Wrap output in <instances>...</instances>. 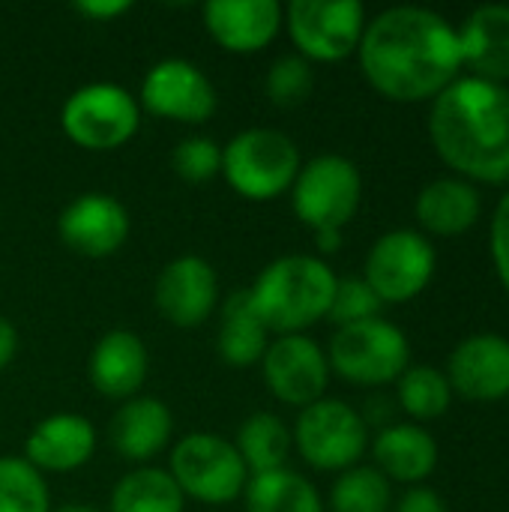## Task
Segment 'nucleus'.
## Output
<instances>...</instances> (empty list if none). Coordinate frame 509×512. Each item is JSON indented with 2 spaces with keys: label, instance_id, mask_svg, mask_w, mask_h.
Returning <instances> with one entry per match:
<instances>
[{
  "label": "nucleus",
  "instance_id": "obj_1",
  "mask_svg": "<svg viewBox=\"0 0 509 512\" xmlns=\"http://www.w3.org/2000/svg\"><path fill=\"white\" fill-rule=\"evenodd\" d=\"M357 57L366 81L393 102L435 99L465 66L459 27L423 6H390L366 21Z\"/></svg>",
  "mask_w": 509,
  "mask_h": 512
},
{
  "label": "nucleus",
  "instance_id": "obj_2",
  "mask_svg": "<svg viewBox=\"0 0 509 512\" xmlns=\"http://www.w3.org/2000/svg\"><path fill=\"white\" fill-rule=\"evenodd\" d=\"M429 135L462 180L509 183V87L477 75L456 78L432 99Z\"/></svg>",
  "mask_w": 509,
  "mask_h": 512
},
{
  "label": "nucleus",
  "instance_id": "obj_3",
  "mask_svg": "<svg viewBox=\"0 0 509 512\" xmlns=\"http://www.w3.org/2000/svg\"><path fill=\"white\" fill-rule=\"evenodd\" d=\"M339 276L318 255H282L270 261L246 288L270 336L306 333L327 318Z\"/></svg>",
  "mask_w": 509,
  "mask_h": 512
},
{
  "label": "nucleus",
  "instance_id": "obj_4",
  "mask_svg": "<svg viewBox=\"0 0 509 512\" xmlns=\"http://www.w3.org/2000/svg\"><path fill=\"white\" fill-rule=\"evenodd\" d=\"M303 159L291 135L267 126L237 132L222 144V177L243 201H276L291 192Z\"/></svg>",
  "mask_w": 509,
  "mask_h": 512
},
{
  "label": "nucleus",
  "instance_id": "obj_5",
  "mask_svg": "<svg viewBox=\"0 0 509 512\" xmlns=\"http://www.w3.org/2000/svg\"><path fill=\"white\" fill-rule=\"evenodd\" d=\"M60 129L81 150H120L141 129L138 96L114 81H90L66 96L60 108Z\"/></svg>",
  "mask_w": 509,
  "mask_h": 512
},
{
  "label": "nucleus",
  "instance_id": "obj_6",
  "mask_svg": "<svg viewBox=\"0 0 509 512\" xmlns=\"http://www.w3.org/2000/svg\"><path fill=\"white\" fill-rule=\"evenodd\" d=\"M330 372L357 387H384L399 381L411 366V342L405 330L387 318L336 327L327 348Z\"/></svg>",
  "mask_w": 509,
  "mask_h": 512
},
{
  "label": "nucleus",
  "instance_id": "obj_7",
  "mask_svg": "<svg viewBox=\"0 0 509 512\" xmlns=\"http://www.w3.org/2000/svg\"><path fill=\"white\" fill-rule=\"evenodd\" d=\"M168 459V474L180 486L183 498L207 507H228L243 498L249 471L228 438L213 432H189L171 447Z\"/></svg>",
  "mask_w": 509,
  "mask_h": 512
},
{
  "label": "nucleus",
  "instance_id": "obj_8",
  "mask_svg": "<svg viewBox=\"0 0 509 512\" xmlns=\"http://www.w3.org/2000/svg\"><path fill=\"white\" fill-rule=\"evenodd\" d=\"M363 174L339 153H321L300 165L291 186L294 216L315 231H342L360 210Z\"/></svg>",
  "mask_w": 509,
  "mask_h": 512
},
{
  "label": "nucleus",
  "instance_id": "obj_9",
  "mask_svg": "<svg viewBox=\"0 0 509 512\" xmlns=\"http://www.w3.org/2000/svg\"><path fill=\"white\" fill-rule=\"evenodd\" d=\"M291 438L309 468L333 474L357 468L369 450V426L363 414L348 402L327 396L297 414Z\"/></svg>",
  "mask_w": 509,
  "mask_h": 512
},
{
  "label": "nucleus",
  "instance_id": "obj_10",
  "mask_svg": "<svg viewBox=\"0 0 509 512\" xmlns=\"http://www.w3.org/2000/svg\"><path fill=\"white\" fill-rule=\"evenodd\" d=\"M366 21L360 0H291L282 15L294 54L309 63H336L357 54Z\"/></svg>",
  "mask_w": 509,
  "mask_h": 512
},
{
  "label": "nucleus",
  "instance_id": "obj_11",
  "mask_svg": "<svg viewBox=\"0 0 509 512\" xmlns=\"http://www.w3.org/2000/svg\"><path fill=\"white\" fill-rule=\"evenodd\" d=\"M435 246L414 228H396L381 234L363 264V279L375 297L387 303H408L420 297L435 276Z\"/></svg>",
  "mask_w": 509,
  "mask_h": 512
},
{
  "label": "nucleus",
  "instance_id": "obj_12",
  "mask_svg": "<svg viewBox=\"0 0 509 512\" xmlns=\"http://www.w3.org/2000/svg\"><path fill=\"white\" fill-rule=\"evenodd\" d=\"M138 105L153 117L201 126L216 114L219 93L198 63L183 57H165L147 69L138 90Z\"/></svg>",
  "mask_w": 509,
  "mask_h": 512
},
{
  "label": "nucleus",
  "instance_id": "obj_13",
  "mask_svg": "<svg viewBox=\"0 0 509 512\" xmlns=\"http://www.w3.org/2000/svg\"><path fill=\"white\" fill-rule=\"evenodd\" d=\"M258 366L273 399L300 411L324 399L333 375L327 351L306 333L273 336Z\"/></svg>",
  "mask_w": 509,
  "mask_h": 512
},
{
  "label": "nucleus",
  "instance_id": "obj_14",
  "mask_svg": "<svg viewBox=\"0 0 509 512\" xmlns=\"http://www.w3.org/2000/svg\"><path fill=\"white\" fill-rule=\"evenodd\" d=\"M153 300L168 324L180 330L201 327L219 306V276L207 258L177 255L159 270Z\"/></svg>",
  "mask_w": 509,
  "mask_h": 512
},
{
  "label": "nucleus",
  "instance_id": "obj_15",
  "mask_svg": "<svg viewBox=\"0 0 509 512\" xmlns=\"http://www.w3.org/2000/svg\"><path fill=\"white\" fill-rule=\"evenodd\" d=\"M129 210L108 192H84L57 216V237L84 258H108L129 240Z\"/></svg>",
  "mask_w": 509,
  "mask_h": 512
},
{
  "label": "nucleus",
  "instance_id": "obj_16",
  "mask_svg": "<svg viewBox=\"0 0 509 512\" xmlns=\"http://www.w3.org/2000/svg\"><path fill=\"white\" fill-rule=\"evenodd\" d=\"M279 0H210L201 9L204 30L228 54H258L282 30Z\"/></svg>",
  "mask_w": 509,
  "mask_h": 512
},
{
  "label": "nucleus",
  "instance_id": "obj_17",
  "mask_svg": "<svg viewBox=\"0 0 509 512\" xmlns=\"http://www.w3.org/2000/svg\"><path fill=\"white\" fill-rule=\"evenodd\" d=\"M453 393L474 402H498L509 396V339L498 333H474L462 339L447 360Z\"/></svg>",
  "mask_w": 509,
  "mask_h": 512
},
{
  "label": "nucleus",
  "instance_id": "obj_18",
  "mask_svg": "<svg viewBox=\"0 0 509 512\" xmlns=\"http://www.w3.org/2000/svg\"><path fill=\"white\" fill-rule=\"evenodd\" d=\"M150 375V354L138 333L114 327L102 333L87 360V378L93 390L111 402H129L141 396Z\"/></svg>",
  "mask_w": 509,
  "mask_h": 512
},
{
  "label": "nucleus",
  "instance_id": "obj_19",
  "mask_svg": "<svg viewBox=\"0 0 509 512\" xmlns=\"http://www.w3.org/2000/svg\"><path fill=\"white\" fill-rule=\"evenodd\" d=\"M96 453V426L81 414H51L39 420L24 441V462L45 474H72Z\"/></svg>",
  "mask_w": 509,
  "mask_h": 512
},
{
  "label": "nucleus",
  "instance_id": "obj_20",
  "mask_svg": "<svg viewBox=\"0 0 509 512\" xmlns=\"http://www.w3.org/2000/svg\"><path fill=\"white\" fill-rule=\"evenodd\" d=\"M171 435H174V414L156 396H135L129 402H120L108 426L114 453L135 465H147L150 459L165 453Z\"/></svg>",
  "mask_w": 509,
  "mask_h": 512
},
{
  "label": "nucleus",
  "instance_id": "obj_21",
  "mask_svg": "<svg viewBox=\"0 0 509 512\" xmlns=\"http://www.w3.org/2000/svg\"><path fill=\"white\" fill-rule=\"evenodd\" d=\"M372 456L390 483L420 486L438 465V441L417 423H390L378 429Z\"/></svg>",
  "mask_w": 509,
  "mask_h": 512
},
{
  "label": "nucleus",
  "instance_id": "obj_22",
  "mask_svg": "<svg viewBox=\"0 0 509 512\" xmlns=\"http://www.w3.org/2000/svg\"><path fill=\"white\" fill-rule=\"evenodd\" d=\"M465 66L474 69L477 78L486 81H509V6L489 3L477 6L465 24L459 27Z\"/></svg>",
  "mask_w": 509,
  "mask_h": 512
},
{
  "label": "nucleus",
  "instance_id": "obj_23",
  "mask_svg": "<svg viewBox=\"0 0 509 512\" xmlns=\"http://www.w3.org/2000/svg\"><path fill=\"white\" fill-rule=\"evenodd\" d=\"M483 213V198L471 180L462 177H438L426 183L414 201V216L423 225V231L438 237H456L465 234L471 225H477Z\"/></svg>",
  "mask_w": 509,
  "mask_h": 512
},
{
  "label": "nucleus",
  "instance_id": "obj_24",
  "mask_svg": "<svg viewBox=\"0 0 509 512\" xmlns=\"http://www.w3.org/2000/svg\"><path fill=\"white\" fill-rule=\"evenodd\" d=\"M267 345H270V333L258 318L249 291L243 288L228 294L219 309V336H216L219 360L231 369H252L261 363Z\"/></svg>",
  "mask_w": 509,
  "mask_h": 512
},
{
  "label": "nucleus",
  "instance_id": "obj_25",
  "mask_svg": "<svg viewBox=\"0 0 509 512\" xmlns=\"http://www.w3.org/2000/svg\"><path fill=\"white\" fill-rule=\"evenodd\" d=\"M231 444L240 453L249 477L288 468V456L294 450V438H291L288 423L279 414H273V411L249 414L237 426V435H234Z\"/></svg>",
  "mask_w": 509,
  "mask_h": 512
},
{
  "label": "nucleus",
  "instance_id": "obj_26",
  "mask_svg": "<svg viewBox=\"0 0 509 512\" xmlns=\"http://www.w3.org/2000/svg\"><path fill=\"white\" fill-rule=\"evenodd\" d=\"M246 512H324L321 492L312 480L291 468L252 474L243 489Z\"/></svg>",
  "mask_w": 509,
  "mask_h": 512
},
{
  "label": "nucleus",
  "instance_id": "obj_27",
  "mask_svg": "<svg viewBox=\"0 0 509 512\" xmlns=\"http://www.w3.org/2000/svg\"><path fill=\"white\" fill-rule=\"evenodd\" d=\"M186 498L165 468L141 465L117 480L108 512H183Z\"/></svg>",
  "mask_w": 509,
  "mask_h": 512
},
{
  "label": "nucleus",
  "instance_id": "obj_28",
  "mask_svg": "<svg viewBox=\"0 0 509 512\" xmlns=\"http://www.w3.org/2000/svg\"><path fill=\"white\" fill-rule=\"evenodd\" d=\"M327 507L330 512H390L393 486L375 465H357L336 477Z\"/></svg>",
  "mask_w": 509,
  "mask_h": 512
},
{
  "label": "nucleus",
  "instance_id": "obj_29",
  "mask_svg": "<svg viewBox=\"0 0 509 512\" xmlns=\"http://www.w3.org/2000/svg\"><path fill=\"white\" fill-rule=\"evenodd\" d=\"M399 405L414 420H438L450 411L453 387L435 366H408L399 375Z\"/></svg>",
  "mask_w": 509,
  "mask_h": 512
},
{
  "label": "nucleus",
  "instance_id": "obj_30",
  "mask_svg": "<svg viewBox=\"0 0 509 512\" xmlns=\"http://www.w3.org/2000/svg\"><path fill=\"white\" fill-rule=\"evenodd\" d=\"M0 512H51V489L24 456H0Z\"/></svg>",
  "mask_w": 509,
  "mask_h": 512
},
{
  "label": "nucleus",
  "instance_id": "obj_31",
  "mask_svg": "<svg viewBox=\"0 0 509 512\" xmlns=\"http://www.w3.org/2000/svg\"><path fill=\"white\" fill-rule=\"evenodd\" d=\"M315 90V69L300 54H282L270 63L264 93L276 108H297Z\"/></svg>",
  "mask_w": 509,
  "mask_h": 512
},
{
  "label": "nucleus",
  "instance_id": "obj_32",
  "mask_svg": "<svg viewBox=\"0 0 509 512\" xmlns=\"http://www.w3.org/2000/svg\"><path fill=\"white\" fill-rule=\"evenodd\" d=\"M171 168L186 183H207L222 171V147L207 135H189L171 150Z\"/></svg>",
  "mask_w": 509,
  "mask_h": 512
},
{
  "label": "nucleus",
  "instance_id": "obj_33",
  "mask_svg": "<svg viewBox=\"0 0 509 512\" xmlns=\"http://www.w3.org/2000/svg\"><path fill=\"white\" fill-rule=\"evenodd\" d=\"M384 303L375 297V291L366 285L363 276H345L336 285L327 321H333L336 327H348V324H360L369 318H381Z\"/></svg>",
  "mask_w": 509,
  "mask_h": 512
},
{
  "label": "nucleus",
  "instance_id": "obj_34",
  "mask_svg": "<svg viewBox=\"0 0 509 512\" xmlns=\"http://www.w3.org/2000/svg\"><path fill=\"white\" fill-rule=\"evenodd\" d=\"M492 261L509 291V192L498 201V210L492 216Z\"/></svg>",
  "mask_w": 509,
  "mask_h": 512
},
{
  "label": "nucleus",
  "instance_id": "obj_35",
  "mask_svg": "<svg viewBox=\"0 0 509 512\" xmlns=\"http://www.w3.org/2000/svg\"><path fill=\"white\" fill-rule=\"evenodd\" d=\"M396 512H447V504H444V498L435 489H429V486H411L399 498Z\"/></svg>",
  "mask_w": 509,
  "mask_h": 512
},
{
  "label": "nucleus",
  "instance_id": "obj_36",
  "mask_svg": "<svg viewBox=\"0 0 509 512\" xmlns=\"http://www.w3.org/2000/svg\"><path fill=\"white\" fill-rule=\"evenodd\" d=\"M72 9L90 21H111V18H120L132 9L129 0H78L72 3Z\"/></svg>",
  "mask_w": 509,
  "mask_h": 512
},
{
  "label": "nucleus",
  "instance_id": "obj_37",
  "mask_svg": "<svg viewBox=\"0 0 509 512\" xmlns=\"http://www.w3.org/2000/svg\"><path fill=\"white\" fill-rule=\"evenodd\" d=\"M18 354V330L9 318L0 315V372L15 360Z\"/></svg>",
  "mask_w": 509,
  "mask_h": 512
},
{
  "label": "nucleus",
  "instance_id": "obj_38",
  "mask_svg": "<svg viewBox=\"0 0 509 512\" xmlns=\"http://www.w3.org/2000/svg\"><path fill=\"white\" fill-rule=\"evenodd\" d=\"M315 249L321 255H333L342 249V231H315Z\"/></svg>",
  "mask_w": 509,
  "mask_h": 512
},
{
  "label": "nucleus",
  "instance_id": "obj_39",
  "mask_svg": "<svg viewBox=\"0 0 509 512\" xmlns=\"http://www.w3.org/2000/svg\"><path fill=\"white\" fill-rule=\"evenodd\" d=\"M51 512H99V510H96V507H90V504H84V501H69V504L54 507Z\"/></svg>",
  "mask_w": 509,
  "mask_h": 512
}]
</instances>
